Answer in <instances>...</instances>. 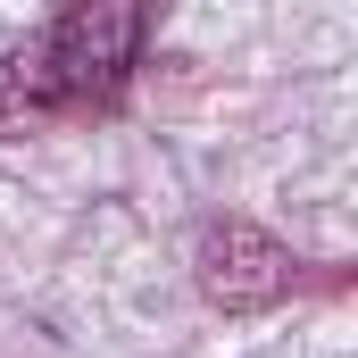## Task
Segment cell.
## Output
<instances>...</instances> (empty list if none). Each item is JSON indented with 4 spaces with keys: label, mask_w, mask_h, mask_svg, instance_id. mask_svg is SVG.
<instances>
[{
    "label": "cell",
    "mask_w": 358,
    "mask_h": 358,
    "mask_svg": "<svg viewBox=\"0 0 358 358\" xmlns=\"http://www.w3.org/2000/svg\"><path fill=\"white\" fill-rule=\"evenodd\" d=\"M142 8H76L59 17L34 50L0 59V134H25L42 117H67V108H100L117 100L134 50H142Z\"/></svg>",
    "instance_id": "obj_1"
},
{
    "label": "cell",
    "mask_w": 358,
    "mask_h": 358,
    "mask_svg": "<svg viewBox=\"0 0 358 358\" xmlns=\"http://www.w3.org/2000/svg\"><path fill=\"white\" fill-rule=\"evenodd\" d=\"M200 283H208V300H225V308H259V300H275V292L292 283V259L275 250L259 225H217V234L200 242Z\"/></svg>",
    "instance_id": "obj_2"
}]
</instances>
